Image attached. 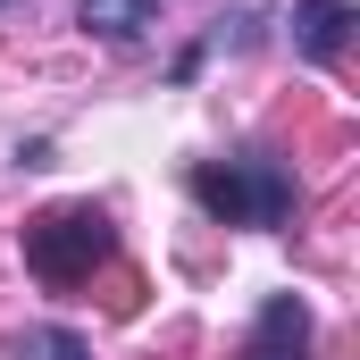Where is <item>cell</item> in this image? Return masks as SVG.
Masks as SVG:
<instances>
[{"mask_svg": "<svg viewBox=\"0 0 360 360\" xmlns=\"http://www.w3.org/2000/svg\"><path fill=\"white\" fill-rule=\"evenodd\" d=\"M76 25L101 42H134V34H151V0H76Z\"/></svg>", "mask_w": 360, "mask_h": 360, "instance_id": "cell-5", "label": "cell"}, {"mask_svg": "<svg viewBox=\"0 0 360 360\" xmlns=\"http://www.w3.org/2000/svg\"><path fill=\"white\" fill-rule=\"evenodd\" d=\"M0 8H8V0H0Z\"/></svg>", "mask_w": 360, "mask_h": 360, "instance_id": "cell-7", "label": "cell"}, {"mask_svg": "<svg viewBox=\"0 0 360 360\" xmlns=\"http://www.w3.org/2000/svg\"><path fill=\"white\" fill-rule=\"evenodd\" d=\"M243 360H310V302L302 293H269L252 335H243Z\"/></svg>", "mask_w": 360, "mask_h": 360, "instance_id": "cell-3", "label": "cell"}, {"mask_svg": "<svg viewBox=\"0 0 360 360\" xmlns=\"http://www.w3.org/2000/svg\"><path fill=\"white\" fill-rule=\"evenodd\" d=\"M17 360H92V344L76 335V327H25Z\"/></svg>", "mask_w": 360, "mask_h": 360, "instance_id": "cell-6", "label": "cell"}, {"mask_svg": "<svg viewBox=\"0 0 360 360\" xmlns=\"http://www.w3.org/2000/svg\"><path fill=\"white\" fill-rule=\"evenodd\" d=\"M109 252H117V235H109V218H101L92 201L42 210V218L25 226V269L42 276V285H84Z\"/></svg>", "mask_w": 360, "mask_h": 360, "instance_id": "cell-2", "label": "cell"}, {"mask_svg": "<svg viewBox=\"0 0 360 360\" xmlns=\"http://www.w3.org/2000/svg\"><path fill=\"white\" fill-rule=\"evenodd\" d=\"M193 201L218 218V226H285L302 210V184L285 160L269 151H243V160H201L193 168Z\"/></svg>", "mask_w": 360, "mask_h": 360, "instance_id": "cell-1", "label": "cell"}, {"mask_svg": "<svg viewBox=\"0 0 360 360\" xmlns=\"http://www.w3.org/2000/svg\"><path fill=\"white\" fill-rule=\"evenodd\" d=\"M352 25H360V8H352V0H293V51H302L310 68L344 59Z\"/></svg>", "mask_w": 360, "mask_h": 360, "instance_id": "cell-4", "label": "cell"}]
</instances>
